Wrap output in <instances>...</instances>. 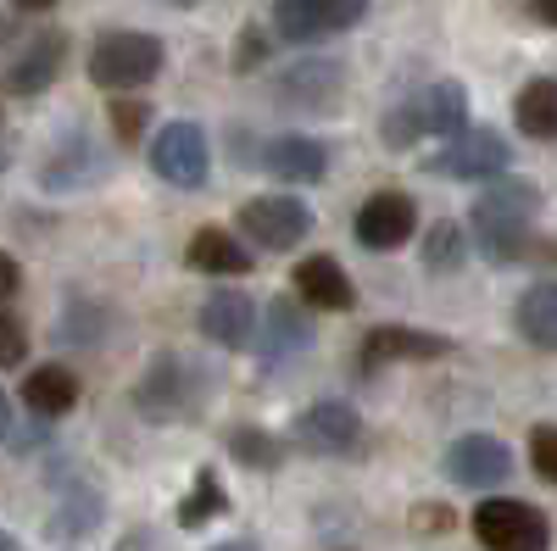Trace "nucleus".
Returning <instances> with one entry per match:
<instances>
[{
  "label": "nucleus",
  "mask_w": 557,
  "mask_h": 551,
  "mask_svg": "<svg viewBox=\"0 0 557 551\" xmlns=\"http://www.w3.org/2000/svg\"><path fill=\"white\" fill-rule=\"evenodd\" d=\"M262 167L278 184H318L323 173H330V151H323L318 140H307V134H278V140H268V151H262Z\"/></svg>",
  "instance_id": "6ab92c4d"
},
{
  "label": "nucleus",
  "mask_w": 557,
  "mask_h": 551,
  "mask_svg": "<svg viewBox=\"0 0 557 551\" xmlns=\"http://www.w3.org/2000/svg\"><path fill=\"white\" fill-rule=\"evenodd\" d=\"M228 456L235 463H246V468H278L285 463V446H278L268 429H228Z\"/></svg>",
  "instance_id": "bb28decb"
},
{
  "label": "nucleus",
  "mask_w": 557,
  "mask_h": 551,
  "mask_svg": "<svg viewBox=\"0 0 557 551\" xmlns=\"http://www.w3.org/2000/svg\"><path fill=\"white\" fill-rule=\"evenodd\" d=\"M201 335L223 351H246L257 340V301L246 290H212L201 301Z\"/></svg>",
  "instance_id": "4468645a"
},
{
  "label": "nucleus",
  "mask_w": 557,
  "mask_h": 551,
  "mask_svg": "<svg viewBox=\"0 0 557 551\" xmlns=\"http://www.w3.org/2000/svg\"><path fill=\"white\" fill-rule=\"evenodd\" d=\"M168 7H178V12H190V7H201V0H168Z\"/></svg>",
  "instance_id": "58836bf2"
},
{
  "label": "nucleus",
  "mask_w": 557,
  "mask_h": 551,
  "mask_svg": "<svg viewBox=\"0 0 557 551\" xmlns=\"http://www.w3.org/2000/svg\"><path fill=\"white\" fill-rule=\"evenodd\" d=\"M530 12H535V23L557 28V0H530Z\"/></svg>",
  "instance_id": "72a5a7b5"
},
{
  "label": "nucleus",
  "mask_w": 557,
  "mask_h": 551,
  "mask_svg": "<svg viewBox=\"0 0 557 551\" xmlns=\"http://www.w3.org/2000/svg\"><path fill=\"white\" fill-rule=\"evenodd\" d=\"M474 535L485 551H546L552 546V524L541 508L513 496H485L474 508Z\"/></svg>",
  "instance_id": "20e7f679"
},
{
  "label": "nucleus",
  "mask_w": 557,
  "mask_h": 551,
  "mask_svg": "<svg viewBox=\"0 0 557 551\" xmlns=\"http://www.w3.org/2000/svg\"><path fill=\"white\" fill-rule=\"evenodd\" d=\"M28 356V329H23V317L0 306V367H17Z\"/></svg>",
  "instance_id": "7c9ffc66"
},
{
  "label": "nucleus",
  "mask_w": 557,
  "mask_h": 551,
  "mask_svg": "<svg viewBox=\"0 0 557 551\" xmlns=\"http://www.w3.org/2000/svg\"><path fill=\"white\" fill-rule=\"evenodd\" d=\"M12 435V406H7V396H0V440Z\"/></svg>",
  "instance_id": "c9c22d12"
},
{
  "label": "nucleus",
  "mask_w": 557,
  "mask_h": 551,
  "mask_svg": "<svg viewBox=\"0 0 557 551\" xmlns=\"http://www.w3.org/2000/svg\"><path fill=\"white\" fill-rule=\"evenodd\" d=\"M207 167H212V146H207L201 123L173 117V123H162L151 134V173L162 184H173V190H201Z\"/></svg>",
  "instance_id": "39448f33"
},
{
  "label": "nucleus",
  "mask_w": 557,
  "mask_h": 551,
  "mask_svg": "<svg viewBox=\"0 0 557 551\" xmlns=\"http://www.w3.org/2000/svg\"><path fill=\"white\" fill-rule=\"evenodd\" d=\"M441 468L462 490H496L507 474H513V451H507V440H496V435H457L441 456Z\"/></svg>",
  "instance_id": "1a4fd4ad"
},
{
  "label": "nucleus",
  "mask_w": 557,
  "mask_h": 551,
  "mask_svg": "<svg viewBox=\"0 0 557 551\" xmlns=\"http://www.w3.org/2000/svg\"><path fill=\"white\" fill-rule=\"evenodd\" d=\"M462 262H469V228L451 223V217H441L430 235H424V267H430V273H457Z\"/></svg>",
  "instance_id": "a878e982"
},
{
  "label": "nucleus",
  "mask_w": 557,
  "mask_h": 551,
  "mask_svg": "<svg viewBox=\"0 0 557 551\" xmlns=\"http://www.w3.org/2000/svg\"><path fill=\"white\" fill-rule=\"evenodd\" d=\"M296 296L318 312H351L357 306V285L346 279V267L335 256H301L296 262Z\"/></svg>",
  "instance_id": "dca6fc26"
},
{
  "label": "nucleus",
  "mask_w": 557,
  "mask_h": 551,
  "mask_svg": "<svg viewBox=\"0 0 557 551\" xmlns=\"http://www.w3.org/2000/svg\"><path fill=\"white\" fill-rule=\"evenodd\" d=\"M62 67H67V34L62 28L34 34L23 51L12 57V67H7V96H23V101L45 96V89L62 78Z\"/></svg>",
  "instance_id": "f8f14e48"
},
{
  "label": "nucleus",
  "mask_w": 557,
  "mask_h": 551,
  "mask_svg": "<svg viewBox=\"0 0 557 551\" xmlns=\"http://www.w3.org/2000/svg\"><path fill=\"white\" fill-rule=\"evenodd\" d=\"M17 290H23V267H17V256L0 251V301H12Z\"/></svg>",
  "instance_id": "473e14b6"
},
{
  "label": "nucleus",
  "mask_w": 557,
  "mask_h": 551,
  "mask_svg": "<svg viewBox=\"0 0 557 551\" xmlns=\"http://www.w3.org/2000/svg\"><path fill=\"white\" fill-rule=\"evenodd\" d=\"M412 235H418V206H412V196L380 190V196H368V201L357 206V240H362L368 251H396V246H407Z\"/></svg>",
  "instance_id": "ddd939ff"
},
{
  "label": "nucleus",
  "mask_w": 557,
  "mask_h": 551,
  "mask_svg": "<svg viewBox=\"0 0 557 551\" xmlns=\"http://www.w3.org/2000/svg\"><path fill=\"white\" fill-rule=\"evenodd\" d=\"M380 134H385V146H391V151H407V146H418V140H424V128H418V112H412V101H401L396 112H385Z\"/></svg>",
  "instance_id": "c85d7f7f"
},
{
  "label": "nucleus",
  "mask_w": 557,
  "mask_h": 551,
  "mask_svg": "<svg viewBox=\"0 0 557 551\" xmlns=\"http://www.w3.org/2000/svg\"><path fill=\"white\" fill-rule=\"evenodd\" d=\"M235 223L257 251H296L312 235V206L301 196H251Z\"/></svg>",
  "instance_id": "423d86ee"
},
{
  "label": "nucleus",
  "mask_w": 557,
  "mask_h": 551,
  "mask_svg": "<svg viewBox=\"0 0 557 551\" xmlns=\"http://www.w3.org/2000/svg\"><path fill=\"white\" fill-rule=\"evenodd\" d=\"M196 401H201V374L173 351L151 356L146 379L134 385V406H139V418H151V424H184L196 412Z\"/></svg>",
  "instance_id": "7ed1b4c3"
},
{
  "label": "nucleus",
  "mask_w": 557,
  "mask_h": 551,
  "mask_svg": "<svg viewBox=\"0 0 557 551\" xmlns=\"http://www.w3.org/2000/svg\"><path fill=\"white\" fill-rule=\"evenodd\" d=\"M341 89H346L341 62H330V57H301L296 67L278 73L273 96H278V107H290V112H335V107H341Z\"/></svg>",
  "instance_id": "9d476101"
},
{
  "label": "nucleus",
  "mask_w": 557,
  "mask_h": 551,
  "mask_svg": "<svg viewBox=\"0 0 557 551\" xmlns=\"http://www.w3.org/2000/svg\"><path fill=\"white\" fill-rule=\"evenodd\" d=\"M223 513H228V490L218 485L212 468H201L196 485H190V496L178 501V529H207V524L223 518Z\"/></svg>",
  "instance_id": "393cba45"
},
{
  "label": "nucleus",
  "mask_w": 557,
  "mask_h": 551,
  "mask_svg": "<svg viewBox=\"0 0 557 551\" xmlns=\"http://www.w3.org/2000/svg\"><path fill=\"white\" fill-rule=\"evenodd\" d=\"M101 173H107V162H101L96 151H89L84 134H67L62 156L45 162V190H84V184H96Z\"/></svg>",
  "instance_id": "5701e85b"
},
{
  "label": "nucleus",
  "mask_w": 557,
  "mask_h": 551,
  "mask_svg": "<svg viewBox=\"0 0 557 551\" xmlns=\"http://www.w3.org/2000/svg\"><path fill=\"white\" fill-rule=\"evenodd\" d=\"M262 62H268V34L257 23H246L240 39H235V62H228V67H235V73H257Z\"/></svg>",
  "instance_id": "2f4dec72"
},
{
  "label": "nucleus",
  "mask_w": 557,
  "mask_h": 551,
  "mask_svg": "<svg viewBox=\"0 0 557 551\" xmlns=\"http://www.w3.org/2000/svg\"><path fill=\"white\" fill-rule=\"evenodd\" d=\"M212 551H257V540H218Z\"/></svg>",
  "instance_id": "f704fd0d"
},
{
  "label": "nucleus",
  "mask_w": 557,
  "mask_h": 551,
  "mask_svg": "<svg viewBox=\"0 0 557 551\" xmlns=\"http://www.w3.org/2000/svg\"><path fill=\"white\" fill-rule=\"evenodd\" d=\"M530 463L546 485H557V424H535L530 429Z\"/></svg>",
  "instance_id": "c756f323"
},
{
  "label": "nucleus",
  "mask_w": 557,
  "mask_h": 551,
  "mask_svg": "<svg viewBox=\"0 0 557 551\" xmlns=\"http://www.w3.org/2000/svg\"><path fill=\"white\" fill-rule=\"evenodd\" d=\"M184 262H190L196 273H218V279H228V273H246L251 267V246L235 240V228H196L190 235V251H184Z\"/></svg>",
  "instance_id": "412c9836"
},
{
  "label": "nucleus",
  "mask_w": 557,
  "mask_h": 551,
  "mask_svg": "<svg viewBox=\"0 0 557 551\" xmlns=\"http://www.w3.org/2000/svg\"><path fill=\"white\" fill-rule=\"evenodd\" d=\"M368 17V0H273V28L290 45H318L357 28Z\"/></svg>",
  "instance_id": "0eeeda50"
},
{
  "label": "nucleus",
  "mask_w": 557,
  "mask_h": 551,
  "mask_svg": "<svg viewBox=\"0 0 557 551\" xmlns=\"http://www.w3.org/2000/svg\"><path fill=\"white\" fill-rule=\"evenodd\" d=\"M435 356H451V340L446 335H430V329H407V324H385L362 340V362L368 367H385V362H435Z\"/></svg>",
  "instance_id": "2eb2a0df"
},
{
  "label": "nucleus",
  "mask_w": 557,
  "mask_h": 551,
  "mask_svg": "<svg viewBox=\"0 0 557 551\" xmlns=\"http://www.w3.org/2000/svg\"><path fill=\"white\" fill-rule=\"evenodd\" d=\"M257 346H262V356H273V362L312 346V324L301 317L296 296H273V301L262 306V317H257Z\"/></svg>",
  "instance_id": "a211bd4d"
},
{
  "label": "nucleus",
  "mask_w": 557,
  "mask_h": 551,
  "mask_svg": "<svg viewBox=\"0 0 557 551\" xmlns=\"http://www.w3.org/2000/svg\"><path fill=\"white\" fill-rule=\"evenodd\" d=\"M290 435L312 456H351L362 446V418H357V406H346V401H312L296 418Z\"/></svg>",
  "instance_id": "9b49d317"
},
{
  "label": "nucleus",
  "mask_w": 557,
  "mask_h": 551,
  "mask_svg": "<svg viewBox=\"0 0 557 551\" xmlns=\"http://www.w3.org/2000/svg\"><path fill=\"white\" fill-rule=\"evenodd\" d=\"M513 123L530 140H557V78H530L513 101Z\"/></svg>",
  "instance_id": "b1692460"
},
{
  "label": "nucleus",
  "mask_w": 557,
  "mask_h": 551,
  "mask_svg": "<svg viewBox=\"0 0 557 551\" xmlns=\"http://www.w3.org/2000/svg\"><path fill=\"white\" fill-rule=\"evenodd\" d=\"M513 324L535 351H557V279H541L519 296L513 306Z\"/></svg>",
  "instance_id": "4be33fe9"
},
{
  "label": "nucleus",
  "mask_w": 557,
  "mask_h": 551,
  "mask_svg": "<svg viewBox=\"0 0 557 551\" xmlns=\"http://www.w3.org/2000/svg\"><path fill=\"white\" fill-rule=\"evenodd\" d=\"M162 62H168V51H162L157 34L112 28V34L96 39V51H89V84L112 89V96H123V89H146L162 73Z\"/></svg>",
  "instance_id": "f03ea898"
},
{
  "label": "nucleus",
  "mask_w": 557,
  "mask_h": 551,
  "mask_svg": "<svg viewBox=\"0 0 557 551\" xmlns=\"http://www.w3.org/2000/svg\"><path fill=\"white\" fill-rule=\"evenodd\" d=\"M23 406L34 412V418H67V412L78 406V374L67 362L34 367V374L23 379Z\"/></svg>",
  "instance_id": "aec40b11"
},
{
  "label": "nucleus",
  "mask_w": 557,
  "mask_h": 551,
  "mask_svg": "<svg viewBox=\"0 0 557 551\" xmlns=\"http://www.w3.org/2000/svg\"><path fill=\"white\" fill-rule=\"evenodd\" d=\"M507 167H513V146H507L496 128H462V134H451V140H446V151L430 156V173L469 178V184H485V178H496Z\"/></svg>",
  "instance_id": "6e6552de"
},
{
  "label": "nucleus",
  "mask_w": 557,
  "mask_h": 551,
  "mask_svg": "<svg viewBox=\"0 0 557 551\" xmlns=\"http://www.w3.org/2000/svg\"><path fill=\"white\" fill-rule=\"evenodd\" d=\"M541 212V190L530 178H513V173H496L485 178V190L469 212V235L480 246L485 262H519L530 251V223Z\"/></svg>",
  "instance_id": "f257e3e1"
},
{
  "label": "nucleus",
  "mask_w": 557,
  "mask_h": 551,
  "mask_svg": "<svg viewBox=\"0 0 557 551\" xmlns=\"http://www.w3.org/2000/svg\"><path fill=\"white\" fill-rule=\"evenodd\" d=\"M412 112H418V128H424V140H451V134L469 128V89L457 78H435L430 89H418L412 96Z\"/></svg>",
  "instance_id": "f3484780"
},
{
  "label": "nucleus",
  "mask_w": 557,
  "mask_h": 551,
  "mask_svg": "<svg viewBox=\"0 0 557 551\" xmlns=\"http://www.w3.org/2000/svg\"><path fill=\"white\" fill-rule=\"evenodd\" d=\"M112 134H117V140L123 146H134L139 140V134H146V123H151V112H146V101H134L128 96V89H123V96H112Z\"/></svg>",
  "instance_id": "cd10ccee"
},
{
  "label": "nucleus",
  "mask_w": 557,
  "mask_h": 551,
  "mask_svg": "<svg viewBox=\"0 0 557 551\" xmlns=\"http://www.w3.org/2000/svg\"><path fill=\"white\" fill-rule=\"evenodd\" d=\"M0 140H7V107H0Z\"/></svg>",
  "instance_id": "ea45409f"
},
{
  "label": "nucleus",
  "mask_w": 557,
  "mask_h": 551,
  "mask_svg": "<svg viewBox=\"0 0 557 551\" xmlns=\"http://www.w3.org/2000/svg\"><path fill=\"white\" fill-rule=\"evenodd\" d=\"M17 7H23V12H51L57 0H17Z\"/></svg>",
  "instance_id": "e433bc0d"
},
{
  "label": "nucleus",
  "mask_w": 557,
  "mask_h": 551,
  "mask_svg": "<svg viewBox=\"0 0 557 551\" xmlns=\"http://www.w3.org/2000/svg\"><path fill=\"white\" fill-rule=\"evenodd\" d=\"M0 551H23V546H17V535H0Z\"/></svg>",
  "instance_id": "4c0bfd02"
}]
</instances>
